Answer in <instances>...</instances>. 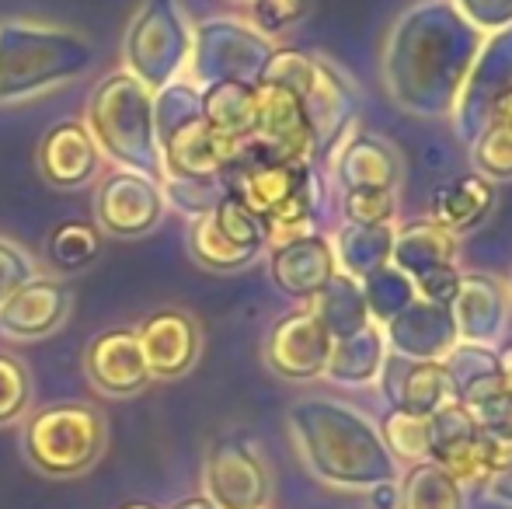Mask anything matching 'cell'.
<instances>
[{
    "label": "cell",
    "mask_w": 512,
    "mask_h": 509,
    "mask_svg": "<svg viewBox=\"0 0 512 509\" xmlns=\"http://www.w3.org/2000/svg\"><path fill=\"white\" fill-rule=\"evenodd\" d=\"M39 171L56 189H84L102 171V150L84 123H56L39 143Z\"/></svg>",
    "instance_id": "9a60e30c"
},
{
    "label": "cell",
    "mask_w": 512,
    "mask_h": 509,
    "mask_svg": "<svg viewBox=\"0 0 512 509\" xmlns=\"http://www.w3.org/2000/svg\"><path fill=\"white\" fill-rule=\"evenodd\" d=\"M495 203V189L481 175L457 178L453 185H446L436 199V220L450 231H471L485 220V213Z\"/></svg>",
    "instance_id": "7402d4cb"
},
{
    "label": "cell",
    "mask_w": 512,
    "mask_h": 509,
    "mask_svg": "<svg viewBox=\"0 0 512 509\" xmlns=\"http://www.w3.org/2000/svg\"><path fill=\"white\" fill-rule=\"evenodd\" d=\"M189 248H192V258H196V262L209 272H234V269H244V265H251L258 258V252L237 248L234 241L223 238V234L216 231V224H213L209 213L192 220Z\"/></svg>",
    "instance_id": "484cf974"
},
{
    "label": "cell",
    "mask_w": 512,
    "mask_h": 509,
    "mask_svg": "<svg viewBox=\"0 0 512 509\" xmlns=\"http://www.w3.org/2000/svg\"><path fill=\"white\" fill-rule=\"evenodd\" d=\"M119 509H161V506H154V503H126V506H119Z\"/></svg>",
    "instance_id": "ab89813d"
},
{
    "label": "cell",
    "mask_w": 512,
    "mask_h": 509,
    "mask_svg": "<svg viewBox=\"0 0 512 509\" xmlns=\"http://www.w3.org/2000/svg\"><path fill=\"white\" fill-rule=\"evenodd\" d=\"M495 119H502V123L512 126V81L506 84V91L495 98Z\"/></svg>",
    "instance_id": "8d00e7d4"
},
{
    "label": "cell",
    "mask_w": 512,
    "mask_h": 509,
    "mask_svg": "<svg viewBox=\"0 0 512 509\" xmlns=\"http://www.w3.org/2000/svg\"><path fill=\"white\" fill-rule=\"evenodd\" d=\"M171 509H220V506H213L206 496H189V499H182V503H175Z\"/></svg>",
    "instance_id": "f35d334b"
},
{
    "label": "cell",
    "mask_w": 512,
    "mask_h": 509,
    "mask_svg": "<svg viewBox=\"0 0 512 509\" xmlns=\"http://www.w3.org/2000/svg\"><path fill=\"white\" fill-rule=\"evenodd\" d=\"M310 0H251V21L258 35H279L304 21Z\"/></svg>",
    "instance_id": "836d02e7"
},
{
    "label": "cell",
    "mask_w": 512,
    "mask_h": 509,
    "mask_svg": "<svg viewBox=\"0 0 512 509\" xmlns=\"http://www.w3.org/2000/svg\"><path fill=\"white\" fill-rule=\"evenodd\" d=\"M384 447L391 450V457L401 461H422L429 457V415H411L394 408L384 419V433H380Z\"/></svg>",
    "instance_id": "4316f807"
},
{
    "label": "cell",
    "mask_w": 512,
    "mask_h": 509,
    "mask_svg": "<svg viewBox=\"0 0 512 509\" xmlns=\"http://www.w3.org/2000/svg\"><path fill=\"white\" fill-rule=\"evenodd\" d=\"M474 164L488 178H512V126L495 119L474 140Z\"/></svg>",
    "instance_id": "1f68e13d"
},
{
    "label": "cell",
    "mask_w": 512,
    "mask_h": 509,
    "mask_svg": "<svg viewBox=\"0 0 512 509\" xmlns=\"http://www.w3.org/2000/svg\"><path fill=\"white\" fill-rule=\"evenodd\" d=\"M164 199L175 203V210L189 213L192 220L213 213V206L227 196V182L220 178H164Z\"/></svg>",
    "instance_id": "f1b7e54d"
},
{
    "label": "cell",
    "mask_w": 512,
    "mask_h": 509,
    "mask_svg": "<svg viewBox=\"0 0 512 509\" xmlns=\"http://www.w3.org/2000/svg\"><path fill=\"white\" fill-rule=\"evenodd\" d=\"M272 53L265 35H258L251 25H241L234 18H209L192 32V77L199 84L237 81L255 88L269 67Z\"/></svg>",
    "instance_id": "ba28073f"
},
{
    "label": "cell",
    "mask_w": 512,
    "mask_h": 509,
    "mask_svg": "<svg viewBox=\"0 0 512 509\" xmlns=\"http://www.w3.org/2000/svg\"><path fill=\"white\" fill-rule=\"evenodd\" d=\"M223 182L234 199H241L258 220L276 217L293 199L317 189V175L307 161L272 164V161H234L223 171Z\"/></svg>",
    "instance_id": "8fae6325"
},
{
    "label": "cell",
    "mask_w": 512,
    "mask_h": 509,
    "mask_svg": "<svg viewBox=\"0 0 512 509\" xmlns=\"http://www.w3.org/2000/svg\"><path fill=\"white\" fill-rule=\"evenodd\" d=\"M136 339H140L150 377H157V381L185 377L196 367L199 349H203L196 318L185 311H175V307H164V311L150 314V318L136 328Z\"/></svg>",
    "instance_id": "4fadbf2b"
},
{
    "label": "cell",
    "mask_w": 512,
    "mask_h": 509,
    "mask_svg": "<svg viewBox=\"0 0 512 509\" xmlns=\"http://www.w3.org/2000/svg\"><path fill=\"white\" fill-rule=\"evenodd\" d=\"M203 496L220 509H265L272 499V478L248 440H216L203 464Z\"/></svg>",
    "instance_id": "9c48e42d"
},
{
    "label": "cell",
    "mask_w": 512,
    "mask_h": 509,
    "mask_svg": "<svg viewBox=\"0 0 512 509\" xmlns=\"http://www.w3.org/2000/svg\"><path fill=\"white\" fill-rule=\"evenodd\" d=\"M35 276H39V269H35V258L28 255L25 248L14 245V241L0 238V307H4L7 300L21 290V286L32 283Z\"/></svg>",
    "instance_id": "e575fe53"
},
{
    "label": "cell",
    "mask_w": 512,
    "mask_h": 509,
    "mask_svg": "<svg viewBox=\"0 0 512 509\" xmlns=\"http://www.w3.org/2000/svg\"><path fill=\"white\" fill-rule=\"evenodd\" d=\"M485 485H488V496H492L495 503H502V506L512 509V461L502 471H495V475L488 478Z\"/></svg>",
    "instance_id": "d590c367"
},
{
    "label": "cell",
    "mask_w": 512,
    "mask_h": 509,
    "mask_svg": "<svg viewBox=\"0 0 512 509\" xmlns=\"http://www.w3.org/2000/svg\"><path fill=\"white\" fill-rule=\"evenodd\" d=\"M126 70L147 91H161L182 77L192 56V28L178 0H147L122 42Z\"/></svg>",
    "instance_id": "8992f818"
},
{
    "label": "cell",
    "mask_w": 512,
    "mask_h": 509,
    "mask_svg": "<svg viewBox=\"0 0 512 509\" xmlns=\"http://www.w3.org/2000/svg\"><path fill=\"white\" fill-rule=\"evenodd\" d=\"M84 367H88V381L108 398H129L150 384L136 328H108V332L95 335L88 356H84Z\"/></svg>",
    "instance_id": "5bb4252c"
},
{
    "label": "cell",
    "mask_w": 512,
    "mask_h": 509,
    "mask_svg": "<svg viewBox=\"0 0 512 509\" xmlns=\"http://www.w3.org/2000/svg\"><path fill=\"white\" fill-rule=\"evenodd\" d=\"M70 290L60 279L35 276L4 307H0V332L11 339H46L67 321Z\"/></svg>",
    "instance_id": "2e32d148"
},
{
    "label": "cell",
    "mask_w": 512,
    "mask_h": 509,
    "mask_svg": "<svg viewBox=\"0 0 512 509\" xmlns=\"http://www.w3.org/2000/svg\"><path fill=\"white\" fill-rule=\"evenodd\" d=\"M398 509H467L464 485L436 461H418L398 489Z\"/></svg>",
    "instance_id": "44dd1931"
},
{
    "label": "cell",
    "mask_w": 512,
    "mask_h": 509,
    "mask_svg": "<svg viewBox=\"0 0 512 509\" xmlns=\"http://www.w3.org/2000/svg\"><path fill=\"white\" fill-rule=\"evenodd\" d=\"M168 199L157 178L119 168L102 178L95 192V217L115 238H143L164 220Z\"/></svg>",
    "instance_id": "30bf717a"
},
{
    "label": "cell",
    "mask_w": 512,
    "mask_h": 509,
    "mask_svg": "<svg viewBox=\"0 0 512 509\" xmlns=\"http://www.w3.org/2000/svg\"><path fill=\"white\" fill-rule=\"evenodd\" d=\"M310 311L321 318V325L331 332V339H345V335L366 328L363 297L352 286V279L345 276H335L317 297H310Z\"/></svg>",
    "instance_id": "d4e9b609"
},
{
    "label": "cell",
    "mask_w": 512,
    "mask_h": 509,
    "mask_svg": "<svg viewBox=\"0 0 512 509\" xmlns=\"http://www.w3.org/2000/svg\"><path fill=\"white\" fill-rule=\"evenodd\" d=\"M95 49L84 35L35 21L0 25V102L42 95L56 84H70L88 74Z\"/></svg>",
    "instance_id": "7a4b0ae2"
},
{
    "label": "cell",
    "mask_w": 512,
    "mask_h": 509,
    "mask_svg": "<svg viewBox=\"0 0 512 509\" xmlns=\"http://www.w3.org/2000/svg\"><path fill=\"white\" fill-rule=\"evenodd\" d=\"M331 346H335L331 332L307 307V311H293L276 321L265 342V360L286 381H314L328 367Z\"/></svg>",
    "instance_id": "7c38bea8"
},
{
    "label": "cell",
    "mask_w": 512,
    "mask_h": 509,
    "mask_svg": "<svg viewBox=\"0 0 512 509\" xmlns=\"http://www.w3.org/2000/svg\"><path fill=\"white\" fill-rule=\"evenodd\" d=\"M154 133L164 178H220L241 150V143L206 123L199 88L189 81H175L154 95Z\"/></svg>",
    "instance_id": "277c9868"
},
{
    "label": "cell",
    "mask_w": 512,
    "mask_h": 509,
    "mask_svg": "<svg viewBox=\"0 0 512 509\" xmlns=\"http://www.w3.org/2000/svg\"><path fill=\"white\" fill-rule=\"evenodd\" d=\"M88 133L98 150L122 168L161 178V150L154 133V91H147L129 70H112L88 98Z\"/></svg>",
    "instance_id": "3957f363"
},
{
    "label": "cell",
    "mask_w": 512,
    "mask_h": 509,
    "mask_svg": "<svg viewBox=\"0 0 512 509\" xmlns=\"http://www.w3.org/2000/svg\"><path fill=\"white\" fill-rule=\"evenodd\" d=\"M290 433L300 457L335 489H377L398 478L391 450L356 408L328 398H307L290 408Z\"/></svg>",
    "instance_id": "6da1fadb"
},
{
    "label": "cell",
    "mask_w": 512,
    "mask_h": 509,
    "mask_svg": "<svg viewBox=\"0 0 512 509\" xmlns=\"http://www.w3.org/2000/svg\"><path fill=\"white\" fill-rule=\"evenodd\" d=\"M32 405V377L28 367L11 353H0V426H11Z\"/></svg>",
    "instance_id": "4dcf8cb0"
},
{
    "label": "cell",
    "mask_w": 512,
    "mask_h": 509,
    "mask_svg": "<svg viewBox=\"0 0 512 509\" xmlns=\"http://www.w3.org/2000/svg\"><path fill=\"white\" fill-rule=\"evenodd\" d=\"M499 374H502V387H506V394L512 398V349H506V356H502Z\"/></svg>",
    "instance_id": "74e56055"
},
{
    "label": "cell",
    "mask_w": 512,
    "mask_h": 509,
    "mask_svg": "<svg viewBox=\"0 0 512 509\" xmlns=\"http://www.w3.org/2000/svg\"><path fill=\"white\" fill-rule=\"evenodd\" d=\"M314 126L297 95L283 84L258 81L255 84V129L241 140L237 161H272L290 164L314 157Z\"/></svg>",
    "instance_id": "52a82bcc"
},
{
    "label": "cell",
    "mask_w": 512,
    "mask_h": 509,
    "mask_svg": "<svg viewBox=\"0 0 512 509\" xmlns=\"http://www.w3.org/2000/svg\"><path fill=\"white\" fill-rule=\"evenodd\" d=\"M460 328H464V339L488 342L499 335L502 314H506V300H502L499 286L488 283V279H464L460 283Z\"/></svg>",
    "instance_id": "603a6c76"
},
{
    "label": "cell",
    "mask_w": 512,
    "mask_h": 509,
    "mask_svg": "<svg viewBox=\"0 0 512 509\" xmlns=\"http://www.w3.org/2000/svg\"><path fill=\"white\" fill-rule=\"evenodd\" d=\"M108 443L105 415L84 401L39 408L25 426V454L49 478H77L98 464Z\"/></svg>",
    "instance_id": "5b68a950"
},
{
    "label": "cell",
    "mask_w": 512,
    "mask_h": 509,
    "mask_svg": "<svg viewBox=\"0 0 512 509\" xmlns=\"http://www.w3.org/2000/svg\"><path fill=\"white\" fill-rule=\"evenodd\" d=\"M209 217H213L216 231H220L227 241H234L237 248H248V252H262V248H265L262 220H258L255 213L241 203V199L230 196V192L213 206V213H209Z\"/></svg>",
    "instance_id": "83f0119b"
},
{
    "label": "cell",
    "mask_w": 512,
    "mask_h": 509,
    "mask_svg": "<svg viewBox=\"0 0 512 509\" xmlns=\"http://www.w3.org/2000/svg\"><path fill=\"white\" fill-rule=\"evenodd\" d=\"M394 206L391 189H352L345 196V217L352 227H380L394 217Z\"/></svg>",
    "instance_id": "d6a6232c"
},
{
    "label": "cell",
    "mask_w": 512,
    "mask_h": 509,
    "mask_svg": "<svg viewBox=\"0 0 512 509\" xmlns=\"http://www.w3.org/2000/svg\"><path fill=\"white\" fill-rule=\"evenodd\" d=\"M324 374L331 381L342 384H366L380 374V339L373 328H359V332L345 335V339H335L328 356V367Z\"/></svg>",
    "instance_id": "cb8c5ba5"
},
{
    "label": "cell",
    "mask_w": 512,
    "mask_h": 509,
    "mask_svg": "<svg viewBox=\"0 0 512 509\" xmlns=\"http://www.w3.org/2000/svg\"><path fill=\"white\" fill-rule=\"evenodd\" d=\"M272 279L293 297H317L335 279V258L324 238L307 234L272 248Z\"/></svg>",
    "instance_id": "e0dca14e"
},
{
    "label": "cell",
    "mask_w": 512,
    "mask_h": 509,
    "mask_svg": "<svg viewBox=\"0 0 512 509\" xmlns=\"http://www.w3.org/2000/svg\"><path fill=\"white\" fill-rule=\"evenodd\" d=\"M401 168L398 154L387 143L377 140H356L349 143L345 157L338 161V178L345 189H394Z\"/></svg>",
    "instance_id": "ffe728a7"
},
{
    "label": "cell",
    "mask_w": 512,
    "mask_h": 509,
    "mask_svg": "<svg viewBox=\"0 0 512 509\" xmlns=\"http://www.w3.org/2000/svg\"><path fill=\"white\" fill-rule=\"evenodd\" d=\"M102 252V238L91 224H63L49 238V255L60 269H81Z\"/></svg>",
    "instance_id": "f546056e"
},
{
    "label": "cell",
    "mask_w": 512,
    "mask_h": 509,
    "mask_svg": "<svg viewBox=\"0 0 512 509\" xmlns=\"http://www.w3.org/2000/svg\"><path fill=\"white\" fill-rule=\"evenodd\" d=\"M203 98V119L216 129L220 136L230 140H248L251 129H255V88L251 84H237V81H220V84H206L199 91Z\"/></svg>",
    "instance_id": "ac0fdd59"
},
{
    "label": "cell",
    "mask_w": 512,
    "mask_h": 509,
    "mask_svg": "<svg viewBox=\"0 0 512 509\" xmlns=\"http://www.w3.org/2000/svg\"><path fill=\"white\" fill-rule=\"evenodd\" d=\"M391 401L401 408V412L411 415H436L443 405H450L453 398V384L446 367L439 363H408V370L401 374V387H391Z\"/></svg>",
    "instance_id": "d6986e66"
}]
</instances>
